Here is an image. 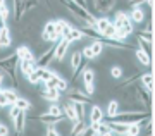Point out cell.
Here are the masks:
<instances>
[{"mask_svg":"<svg viewBox=\"0 0 155 136\" xmlns=\"http://www.w3.org/2000/svg\"><path fill=\"white\" fill-rule=\"evenodd\" d=\"M61 109H62V114L66 115L67 121H71V122L78 121V115H76V110H74V107H72V102H69V100H67V102L62 105Z\"/></svg>","mask_w":155,"mask_h":136,"instance_id":"cell-14","label":"cell"},{"mask_svg":"<svg viewBox=\"0 0 155 136\" xmlns=\"http://www.w3.org/2000/svg\"><path fill=\"white\" fill-rule=\"evenodd\" d=\"M9 105V100H7V97L4 95V90L0 91V107H7Z\"/></svg>","mask_w":155,"mask_h":136,"instance_id":"cell-42","label":"cell"},{"mask_svg":"<svg viewBox=\"0 0 155 136\" xmlns=\"http://www.w3.org/2000/svg\"><path fill=\"white\" fill-rule=\"evenodd\" d=\"M4 2H5V0H0V5H2V4H4Z\"/></svg>","mask_w":155,"mask_h":136,"instance_id":"cell-46","label":"cell"},{"mask_svg":"<svg viewBox=\"0 0 155 136\" xmlns=\"http://www.w3.org/2000/svg\"><path fill=\"white\" fill-rule=\"evenodd\" d=\"M45 128H47V131H45V133H47V134H54V136H61V133H59V129H57L55 126H45Z\"/></svg>","mask_w":155,"mask_h":136,"instance_id":"cell-40","label":"cell"},{"mask_svg":"<svg viewBox=\"0 0 155 136\" xmlns=\"http://www.w3.org/2000/svg\"><path fill=\"white\" fill-rule=\"evenodd\" d=\"M81 55H83L86 60H93V59H95V57H93V52H91V47H90V45H88V47H84V48L81 50Z\"/></svg>","mask_w":155,"mask_h":136,"instance_id":"cell-37","label":"cell"},{"mask_svg":"<svg viewBox=\"0 0 155 136\" xmlns=\"http://www.w3.org/2000/svg\"><path fill=\"white\" fill-rule=\"evenodd\" d=\"M141 85H143V88H147L152 93V90H153V76H152V72L141 74Z\"/></svg>","mask_w":155,"mask_h":136,"instance_id":"cell-28","label":"cell"},{"mask_svg":"<svg viewBox=\"0 0 155 136\" xmlns=\"http://www.w3.org/2000/svg\"><path fill=\"white\" fill-rule=\"evenodd\" d=\"M5 19H4V17H2V16H0V29H2V28H4V26H7V24H5Z\"/></svg>","mask_w":155,"mask_h":136,"instance_id":"cell-44","label":"cell"},{"mask_svg":"<svg viewBox=\"0 0 155 136\" xmlns=\"http://www.w3.org/2000/svg\"><path fill=\"white\" fill-rule=\"evenodd\" d=\"M110 24H112V22L109 21V17H98V19L95 21V29H97V33L102 36V35L105 33V29L110 26Z\"/></svg>","mask_w":155,"mask_h":136,"instance_id":"cell-19","label":"cell"},{"mask_svg":"<svg viewBox=\"0 0 155 136\" xmlns=\"http://www.w3.org/2000/svg\"><path fill=\"white\" fill-rule=\"evenodd\" d=\"M26 124H28V114H26V110H19V114L12 119L14 131H16L17 134H24V131H26Z\"/></svg>","mask_w":155,"mask_h":136,"instance_id":"cell-9","label":"cell"},{"mask_svg":"<svg viewBox=\"0 0 155 136\" xmlns=\"http://www.w3.org/2000/svg\"><path fill=\"white\" fill-rule=\"evenodd\" d=\"M117 0H91V9L98 14H109L116 7Z\"/></svg>","mask_w":155,"mask_h":136,"instance_id":"cell-7","label":"cell"},{"mask_svg":"<svg viewBox=\"0 0 155 136\" xmlns=\"http://www.w3.org/2000/svg\"><path fill=\"white\" fill-rule=\"evenodd\" d=\"M119 112H121V105H119V100H110V102H107V112H104V114H105L109 119L116 117Z\"/></svg>","mask_w":155,"mask_h":136,"instance_id":"cell-15","label":"cell"},{"mask_svg":"<svg viewBox=\"0 0 155 136\" xmlns=\"http://www.w3.org/2000/svg\"><path fill=\"white\" fill-rule=\"evenodd\" d=\"M19 110H21V109H17L16 105H11V109H9V114H7V115H9V119H11V121L14 119V117L19 114Z\"/></svg>","mask_w":155,"mask_h":136,"instance_id":"cell-41","label":"cell"},{"mask_svg":"<svg viewBox=\"0 0 155 136\" xmlns=\"http://www.w3.org/2000/svg\"><path fill=\"white\" fill-rule=\"evenodd\" d=\"M7 134H9V128L0 122V136H7Z\"/></svg>","mask_w":155,"mask_h":136,"instance_id":"cell-43","label":"cell"},{"mask_svg":"<svg viewBox=\"0 0 155 136\" xmlns=\"http://www.w3.org/2000/svg\"><path fill=\"white\" fill-rule=\"evenodd\" d=\"M12 45V33L7 26H4L0 29V48H5Z\"/></svg>","mask_w":155,"mask_h":136,"instance_id":"cell-13","label":"cell"},{"mask_svg":"<svg viewBox=\"0 0 155 136\" xmlns=\"http://www.w3.org/2000/svg\"><path fill=\"white\" fill-rule=\"evenodd\" d=\"M17 67L21 69V72L24 74V76H28L29 72H33L35 69L38 67V64H36V59H35V57H31V59H21Z\"/></svg>","mask_w":155,"mask_h":136,"instance_id":"cell-12","label":"cell"},{"mask_svg":"<svg viewBox=\"0 0 155 136\" xmlns=\"http://www.w3.org/2000/svg\"><path fill=\"white\" fill-rule=\"evenodd\" d=\"M129 16V19H131V22H143L145 21V12L141 7H131V12L127 14Z\"/></svg>","mask_w":155,"mask_h":136,"instance_id":"cell-16","label":"cell"},{"mask_svg":"<svg viewBox=\"0 0 155 136\" xmlns=\"http://www.w3.org/2000/svg\"><path fill=\"white\" fill-rule=\"evenodd\" d=\"M119 91L122 93L119 105H122L124 110H138V109L150 110L152 109V98H150V93L147 88L134 85V83H129L127 86L121 88Z\"/></svg>","mask_w":155,"mask_h":136,"instance_id":"cell-1","label":"cell"},{"mask_svg":"<svg viewBox=\"0 0 155 136\" xmlns=\"http://www.w3.org/2000/svg\"><path fill=\"white\" fill-rule=\"evenodd\" d=\"M97 134H100V136L112 134L110 124H109V122H104V121H100V122H97Z\"/></svg>","mask_w":155,"mask_h":136,"instance_id":"cell-26","label":"cell"},{"mask_svg":"<svg viewBox=\"0 0 155 136\" xmlns=\"http://www.w3.org/2000/svg\"><path fill=\"white\" fill-rule=\"evenodd\" d=\"M69 45L71 43H69L67 40H64V38H61L55 43V47H54V60H55V62H62V59H64L66 54H67Z\"/></svg>","mask_w":155,"mask_h":136,"instance_id":"cell-11","label":"cell"},{"mask_svg":"<svg viewBox=\"0 0 155 136\" xmlns=\"http://www.w3.org/2000/svg\"><path fill=\"white\" fill-rule=\"evenodd\" d=\"M59 79H61V76L55 72V74L50 78V79L43 81V88H57V83H59Z\"/></svg>","mask_w":155,"mask_h":136,"instance_id":"cell-33","label":"cell"},{"mask_svg":"<svg viewBox=\"0 0 155 136\" xmlns=\"http://www.w3.org/2000/svg\"><path fill=\"white\" fill-rule=\"evenodd\" d=\"M54 47H55V43L52 45V47H48V48H45L43 52H40L38 57H35L38 67H48L54 62Z\"/></svg>","mask_w":155,"mask_h":136,"instance_id":"cell-8","label":"cell"},{"mask_svg":"<svg viewBox=\"0 0 155 136\" xmlns=\"http://www.w3.org/2000/svg\"><path fill=\"white\" fill-rule=\"evenodd\" d=\"M81 79H83L84 90L88 95H95V90H97V85H95V79H97V69L95 67H90L86 65L81 72Z\"/></svg>","mask_w":155,"mask_h":136,"instance_id":"cell-6","label":"cell"},{"mask_svg":"<svg viewBox=\"0 0 155 136\" xmlns=\"http://www.w3.org/2000/svg\"><path fill=\"white\" fill-rule=\"evenodd\" d=\"M66 98L69 102H74V104H83V105H91L93 100H91V95H88L86 91H81L79 88H67L66 91Z\"/></svg>","mask_w":155,"mask_h":136,"instance_id":"cell-5","label":"cell"},{"mask_svg":"<svg viewBox=\"0 0 155 136\" xmlns=\"http://www.w3.org/2000/svg\"><path fill=\"white\" fill-rule=\"evenodd\" d=\"M14 105H16L17 109L26 110V112H28V110H31V107H33V105H31V102H29L28 98H21V97H17V100L14 102Z\"/></svg>","mask_w":155,"mask_h":136,"instance_id":"cell-30","label":"cell"},{"mask_svg":"<svg viewBox=\"0 0 155 136\" xmlns=\"http://www.w3.org/2000/svg\"><path fill=\"white\" fill-rule=\"evenodd\" d=\"M38 97L50 102V104H55L61 100V91L57 88H41V90H38Z\"/></svg>","mask_w":155,"mask_h":136,"instance_id":"cell-10","label":"cell"},{"mask_svg":"<svg viewBox=\"0 0 155 136\" xmlns=\"http://www.w3.org/2000/svg\"><path fill=\"white\" fill-rule=\"evenodd\" d=\"M4 95L7 97V100H9V105H14V102L17 100V91L16 90H11V88H7V90H4Z\"/></svg>","mask_w":155,"mask_h":136,"instance_id":"cell-32","label":"cell"},{"mask_svg":"<svg viewBox=\"0 0 155 136\" xmlns=\"http://www.w3.org/2000/svg\"><path fill=\"white\" fill-rule=\"evenodd\" d=\"M67 24H69V22H67V19H64V17L57 19L55 21V31L59 33V35H62V31H64V28H66Z\"/></svg>","mask_w":155,"mask_h":136,"instance_id":"cell-35","label":"cell"},{"mask_svg":"<svg viewBox=\"0 0 155 136\" xmlns=\"http://www.w3.org/2000/svg\"><path fill=\"white\" fill-rule=\"evenodd\" d=\"M145 117H150V110H122L116 117H112V121H117V122H124V124H133V122H140L143 121Z\"/></svg>","mask_w":155,"mask_h":136,"instance_id":"cell-4","label":"cell"},{"mask_svg":"<svg viewBox=\"0 0 155 136\" xmlns=\"http://www.w3.org/2000/svg\"><path fill=\"white\" fill-rule=\"evenodd\" d=\"M4 79H5V74L0 71V86H2V83H4Z\"/></svg>","mask_w":155,"mask_h":136,"instance_id":"cell-45","label":"cell"},{"mask_svg":"<svg viewBox=\"0 0 155 136\" xmlns=\"http://www.w3.org/2000/svg\"><path fill=\"white\" fill-rule=\"evenodd\" d=\"M104 110L100 109L98 105L91 104V110H90V122H100V121H104Z\"/></svg>","mask_w":155,"mask_h":136,"instance_id":"cell-17","label":"cell"},{"mask_svg":"<svg viewBox=\"0 0 155 136\" xmlns=\"http://www.w3.org/2000/svg\"><path fill=\"white\" fill-rule=\"evenodd\" d=\"M84 128H86V124H84V119H78V121H74V122H72L71 133H69V134H72V136H81V134H83V131H84Z\"/></svg>","mask_w":155,"mask_h":136,"instance_id":"cell-22","label":"cell"},{"mask_svg":"<svg viewBox=\"0 0 155 136\" xmlns=\"http://www.w3.org/2000/svg\"><path fill=\"white\" fill-rule=\"evenodd\" d=\"M72 107H74V110H76L78 119H84V117H86V112H84V107H86V105H83V104H74V102H72Z\"/></svg>","mask_w":155,"mask_h":136,"instance_id":"cell-34","label":"cell"},{"mask_svg":"<svg viewBox=\"0 0 155 136\" xmlns=\"http://www.w3.org/2000/svg\"><path fill=\"white\" fill-rule=\"evenodd\" d=\"M124 72H126V71H124V67H122V65H112L109 74H110L114 79H121V78L124 76Z\"/></svg>","mask_w":155,"mask_h":136,"instance_id":"cell-31","label":"cell"},{"mask_svg":"<svg viewBox=\"0 0 155 136\" xmlns=\"http://www.w3.org/2000/svg\"><path fill=\"white\" fill-rule=\"evenodd\" d=\"M17 65H19V57L14 54H9L5 57H0V71L5 74L14 83V88H21V81H19V74H17Z\"/></svg>","mask_w":155,"mask_h":136,"instance_id":"cell-2","label":"cell"},{"mask_svg":"<svg viewBox=\"0 0 155 136\" xmlns=\"http://www.w3.org/2000/svg\"><path fill=\"white\" fill-rule=\"evenodd\" d=\"M83 60V55H81V50H76V52H72L71 55V60H69V67H71V71H74L78 65H79V62Z\"/></svg>","mask_w":155,"mask_h":136,"instance_id":"cell-27","label":"cell"},{"mask_svg":"<svg viewBox=\"0 0 155 136\" xmlns=\"http://www.w3.org/2000/svg\"><path fill=\"white\" fill-rule=\"evenodd\" d=\"M0 16L4 17V19H9V5H7L5 2H4V4H2V5H0Z\"/></svg>","mask_w":155,"mask_h":136,"instance_id":"cell-39","label":"cell"},{"mask_svg":"<svg viewBox=\"0 0 155 136\" xmlns=\"http://www.w3.org/2000/svg\"><path fill=\"white\" fill-rule=\"evenodd\" d=\"M47 112H48V114H54V115H64V114H62L61 105H57V102H55V104H52V105H50Z\"/></svg>","mask_w":155,"mask_h":136,"instance_id":"cell-36","label":"cell"},{"mask_svg":"<svg viewBox=\"0 0 155 136\" xmlns=\"http://www.w3.org/2000/svg\"><path fill=\"white\" fill-rule=\"evenodd\" d=\"M133 52H134V57H136V60H138V62H141L143 65H150V64H152V57H150L147 52H143L141 48H134Z\"/></svg>","mask_w":155,"mask_h":136,"instance_id":"cell-23","label":"cell"},{"mask_svg":"<svg viewBox=\"0 0 155 136\" xmlns=\"http://www.w3.org/2000/svg\"><path fill=\"white\" fill-rule=\"evenodd\" d=\"M22 9H24V0H12V11H14V21L16 22L21 21Z\"/></svg>","mask_w":155,"mask_h":136,"instance_id":"cell-18","label":"cell"},{"mask_svg":"<svg viewBox=\"0 0 155 136\" xmlns=\"http://www.w3.org/2000/svg\"><path fill=\"white\" fill-rule=\"evenodd\" d=\"M0 91H2V86H0Z\"/></svg>","mask_w":155,"mask_h":136,"instance_id":"cell-47","label":"cell"},{"mask_svg":"<svg viewBox=\"0 0 155 136\" xmlns=\"http://www.w3.org/2000/svg\"><path fill=\"white\" fill-rule=\"evenodd\" d=\"M90 47H91V52H93L95 59H97V57H100V55H102V52H104V43L100 41V38H93Z\"/></svg>","mask_w":155,"mask_h":136,"instance_id":"cell-25","label":"cell"},{"mask_svg":"<svg viewBox=\"0 0 155 136\" xmlns=\"http://www.w3.org/2000/svg\"><path fill=\"white\" fill-rule=\"evenodd\" d=\"M83 38V33H81V29L78 26H71V29H69V33H67V36L64 40H67L69 43H74V41H78V40Z\"/></svg>","mask_w":155,"mask_h":136,"instance_id":"cell-20","label":"cell"},{"mask_svg":"<svg viewBox=\"0 0 155 136\" xmlns=\"http://www.w3.org/2000/svg\"><path fill=\"white\" fill-rule=\"evenodd\" d=\"M16 55L19 57V60H21V59H31V57H35L33 52H31V48H29V47H26V45L17 47V48H16Z\"/></svg>","mask_w":155,"mask_h":136,"instance_id":"cell-24","label":"cell"},{"mask_svg":"<svg viewBox=\"0 0 155 136\" xmlns=\"http://www.w3.org/2000/svg\"><path fill=\"white\" fill-rule=\"evenodd\" d=\"M69 85H71L69 81H66V79H62V78H61V79H59V83H57V90H59L61 93H64L67 88H69Z\"/></svg>","mask_w":155,"mask_h":136,"instance_id":"cell-38","label":"cell"},{"mask_svg":"<svg viewBox=\"0 0 155 136\" xmlns=\"http://www.w3.org/2000/svg\"><path fill=\"white\" fill-rule=\"evenodd\" d=\"M110 129H112V134H126L127 133V124L124 122H117V121H112L110 119Z\"/></svg>","mask_w":155,"mask_h":136,"instance_id":"cell-21","label":"cell"},{"mask_svg":"<svg viewBox=\"0 0 155 136\" xmlns=\"http://www.w3.org/2000/svg\"><path fill=\"white\" fill-rule=\"evenodd\" d=\"M114 26H116V40H126L129 35H133L134 29H133V22L129 19L124 11H117L116 12V19L112 22Z\"/></svg>","mask_w":155,"mask_h":136,"instance_id":"cell-3","label":"cell"},{"mask_svg":"<svg viewBox=\"0 0 155 136\" xmlns=\"http://www.w3.org/2000/svg\"><path fill=\"white\" fill-rule=\"evenodd\" d=\"M136 40H141V41H145V43L152 45V41H153V38H152V31L138 29V31H136Z\"/></svg>","mask_w":155,"mask_h":136,"instance_id":"cell-29","label":"cell"}]
</instances>
